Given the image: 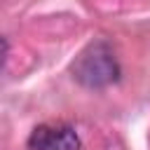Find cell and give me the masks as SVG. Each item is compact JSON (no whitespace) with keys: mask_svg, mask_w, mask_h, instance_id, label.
<instances>
[{"mask_svg":"<svg viewBox=\"0 0 150 150\" xmlns=\"http://www.w3.org/2000/svg\"><path fill=\"white\" fill-rule=\"evenodd\" d=\"M70 73L77 84L87 89H103L120 80V63L108 42L94 40L75 56Z\"/></svg>","mask_w":150,"mask_h":150,"instance_id":"6da1fadb","label":"cell"},{"mask_svg":"<svg viewBox=\"0 0 150 150\" xmlns=\"http://www.w3.org/2000/svg\"><path fill=\"white\" fill-rule=\"evenodd\" d=\"M30 150H80V136L70 124L47 122L38 124L28 136Z\"/></svg>","mask_w":150,"mask_h":150,"instance_id":"7a4b0ae2","label":"cell"}]
</instances>
